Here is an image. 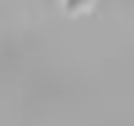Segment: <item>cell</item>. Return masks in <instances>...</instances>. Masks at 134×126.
<instances>
[{
    "mask_svg": "<svg viewBox=\"0 0 134 126\" xmlns=\"http://www.w3.org/2000/svg\"><path fill=\"white\" fill-rule=\"evenodd\" d=\"M93 3H96V0H61V12H64L67 18H76V15L91 12Z\"/></svg>",
    "mask_w": 134,
    "mask_h": 126,
    "instance_id": "6da1fadb",
    "label": "cell"
}]
</instances>
